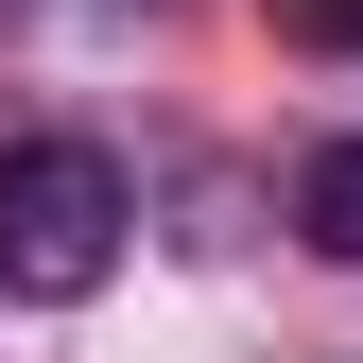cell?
<instances>
[{
	"instance_id": "6da1fadb",
	"label": "cell",
	"mask_w": 363,
	"mask_h": 363,
	"mask_svg": "<svg viewBox=\"0 0 363 363\" xmlns=\"http://www.w3.org/2000/svg\"><path fill=\"white\" fill-rule=\"evenodd\" d=\"M121 156L104 139H0V294L18 311H86L121 277Z\"/></svg>"
},
{
	"instance_id": "7a4b0ae2",
	"label": "cell",
	"mask_w": 363,
	"mask_h": 363,
	"mask_svg": "<svg viewBox=\"0 0 363 363\" xmlns=\"http://www.w3.org/2000/svg\"><path fill=\"white\" fill-rule=\"evenodd\" d=\"M294 242H311V259H363V139H311V173H294Z\"/></svg>"
},
{
	"instance_id": "3957f363",
	"label": "cell",
	"mask_w": 363,
	"mask_h": 363,
	"mask_svg": "<svg viewBox=\"0 0 363 363\" xmlns=\"http://www.w3.org/2000/svg\"><path fill=\"white\" fill-rule=\"evenodd\" d=\"M277 35L294 52H363V0H277Z\"/></svg>"
}]
</instances>
